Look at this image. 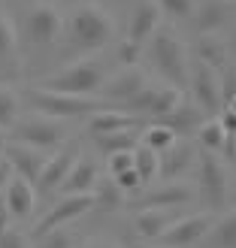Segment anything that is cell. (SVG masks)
<instances>
[{"instance_id": "obj_4", "label": "cell", "mask_w": 236, "mask_h": 248, "mask_svg": "<svg viewBox=\"0 0 236 248\" xmlns=\"http://www.w3.org/2000/svg\"><path fill=\"white\" fill-rule=\"evenodd\" d=\"M28 97H31V103L36 109V115L58 118V121L88 118V115H94V112H100V109L109 106V103L100 100V97H73V94H55V91H46V88H33Z\"/></svg>"}, {"instance_id": "obj_20", "label": "cell", "mask_w": 236, "mask_h": 248, "mask_svg": "<svg viewBox=\"0 0 236 248\" xmlns=\"http://www.w3.org/2000/svg\"><path fill=\"white\" fill-rule=\"evenodd\" d=\"M97 182H100V170L91 157H76V164L70 167L64 185H61L58 197H67V194H94Z\"/></svg>"}, {"instance_id": "obj_26", "label": "cell", "mask_w": 236, "mask_h": 248, "mask_svg": "<svg viewBox=\"0 0 236 248\" xmlns=\"http://www.w3.org/2000/svg\"><path fill=\"white\" fill-rule=\"evenodd\" d=\"M206 236H209V248H236V209L212 221Z\"/></svg>"}, {"instance_id": "obj_39", "label": "cell", "mask_w": 236, "mask_h": 248, "mask_svg": "<svg viewBox=\"0 0 236 248\" xmlns=\"http://www.w3.org/2000/svg\"><path fill=\"white\" fill-rule=\"evenodd\" d=\"M221 127H224V133H230V136H236V112H233V109H221Z\"/></svg>"}, {"instance_id": "obj_36", "label": "cell", "mask_w": 236, "mask_h": 248, "mask_svg": "<svg viewBox=\"0 0 236 248\" xmlns=\"http://www.w3.org/2000/svg\"><path fill=\"white\" fill-rule=\"evenodd\" d=\"M0 248H31V233L9 227L6 233H0Z\"/></svg>"}, {"instance_id": "obj_38", "label": "cell", "mask_w": 236, "mask_h": 248, "mask_svg": "<svg viewBox=\"0 0 236 248\" xmlns=\"http://www.w3.org/2000/svg\"><path fill=\"white\" fill-rule=\"evenodd\" d=\"M109 176H118V172H127L133 170V152H121V155H112L109 157Z\"/></svg>"}, {"instance_id": "obj_44", "label": "cell", "mask_w": 236, "mask_h": 248, "mask_svg": "<svg viewBox=\"0 0 236 248\" xmlns=\"http://www.w3.org/2000/svg\"><path fill=\"white\" fill-rule=\"evenodd\" d=\"M3 142H6V133H3V130H0V145H3Z\"/></svg>"}, {"instance_id": "obj_22", "label": "cell", "mask_w": 236, "mask_h": 248, "mask_svg": "<svg viewBox=\"0 0 236 248\" xmlns=\"http://www.w3.org/2000/svg\"><path fill=\"white\" fill-rule=\"evenodd\" d=\"M203 121H206V118H203L200 109H197L191 100H182V106H179V109H173V112H170L167 118H160L157 124L170 127V130L182 140V136H191V133L200 130V124H203Z\"/></svg>"}, {"instance_id": "obj_6", "label": "cell", "mask_w": 236, "mask_h": 248, "mask_svg": "<svg viewBox=\"0 0 236 248\" xmlns=\"http://www.w3.org/2000/svg\"><path fill=\"white\" fill-rule=\"evenodd\" d=\"M197 197L212 209V212H221L227 206V194H230V176L227 167L215 152H200L197 157Z\"/></svg>"}, {"instance_id": "obj_23", "label": "cell", "mask_w": 236, "mask_h": 248, "mask_svg": "<svg viewBox=\"0 0 236 248\" xmlns=\"http://www.w3.org/2000/svg\"><path fill=\"white\" fill-rule=\"evenodd\" d=\"M227 58H230V48H227V43L221 40L218 33H206V36L197 40V61L206 64L209 70L221 73L227 67Z\"/></svg>"}, {"instance_id": "obj_14", "label": "cell", "mask_w": 236, "mask_h": 248, "mask_svg": "<svg viewBox=\"0 0 236 248\" xmlns=\"http://www.w3.org/2000/svg\"><path fill=\"white\" fill-rule=\"evenodd\" d=\"M3 157H6V164L12 167V172L21 179H28L31 185H36V179H40V172L46 167V160L48 155L46 152H36V148L31 145H21V142H3Z\"/></svg>"}, {"instance_id": "obj_46", "label": "cell", "mask_w": 236, "mask_h": 248, "mask_svg": "<svg viewBox=\"0 0 236 248\" xmlns=\"http://www.w3.org/2000/svg\"><path fill=\"white\" fill-rule=\"evenodd\" d=\"M233 142H236V136H233Z\"/></svg>"}, {"instance_id": "obj_5", "label": "cell", "mask_w": 236, "mask_h": 248, "mask_svg": "<svg viewBox=\"0 0 236 248\" xmlns=\"http://www.w3.org/2000/svg\"><path fill=\"white\" fill-rule=\"evenodd\" d=\"M9 142H21V145H31L36 152H46L52 155L58 152L67 140V127L64 121L58 118H46V115H31V118H21L12 124V130L6 133Z\"/></svg>"}, {"instance_id": "obj_37", "label": "cell", "mask_w": 236, "mask_h": 248, "mask_svg": "<svg viewBox=\"0 0 236 248\" xmlns=\"http://www.w3.org/2000/svg\"><path fill=\"white\" fill-rule=\"evenodd\" d=\"M124 194H133V191H140L142 185H140V176H136V170H127V172H118V176H109Z\"/></svg>"}, {"instance_id": "obj_32", "label": "cell", "mask_w": 236, "mask_h": 248, "mask_svg": "<svg viewBox=\"0 0 236 248\" xmlns=\"http://www.w3.org/2000/svg\"><path fill=\"white\" fill-rule=\"evenodd\" d=\"M94 200H97L100 209H118L124 203V191L118 188L112 179H103L100 176V182H97V188H94Z\"/></svg>"}, {"instance_id": "obj_1", "label": "cell", "mask_w": 236, "mask_h": 248, "mask_svg": "<svg viewBox=\"0 0 236 248\" xmlns=\"http://www.w3.org/2000/svg\"><path fill=\"white\" fill-rule=\"evenodd\" d=\"M115 21L100 3H76L67 18V40L76 52H100L103 46L112 43Z\"/></svg>"}, {"instance_id": "obj_24", "label": "cell", "mask_w": 236, "mask_h": 248, "mask_svg": "<svg viewBox=\"0 0 236 248\" xmlns=\"http://www.w3.org/2000/svg\"><path fill=\"white\" fill-rule=\"evenodd\" d=\"M194 160V152L191 145L185 140H176V145H170L164 155H160V179H179L185 170H188V164Z\"/></svg>"}, {"instance_id": "obj_31", "label": "cell", "mask_w": 236, "mask_h": 248, "mask_svg": "<svg viewBox=\"0 0 236 248\" xmlns=\"http://www.w3.org/2000/svg\"><path fill=\"white\" fill-rule=\"evenodd\" d=\"M16 121H18V94L9 85H0V130L9 133Z\"/></svg>"}, {"instance_id": "obj_11", "label": "cell", "mask_w": 236, "mask_h": 248, "mask_svg": "<svg viewBox=\"0 0 236 248\" xmlns=\"http://www.w3.org/2000/svg\"><path fill=\"white\" fill-rule=\"evenodd\" d=\"M212 215L209 212H194V215H179L173 224L155 239V245H164V248H191L200 239H206L209 227H212Z\"/></svg>"}, {"instance_id": "obj_21", "label": "cell", "mask_w": 236, "mask_h": 248, "mask_svg": "<svg viewBox=\"0 0 236 248\" xmlns=\"http://www.w3.org/2000/svg\"><path fill=\"white\" fill-rule=\"evenodd\" d=\"M176 218H179V215L173 212V209H136V215H133L136 236H140V239H148V242H155V239H157L160 233H164Z\"/></svg>"}, {"instance_id": "obj_30", "label": "cell", "mask_w": 236, "mask_h": 248, "mask_svg": "<svg viewBox=\"0 0 236 248\" xmlns=\"http://www.w3.org/2000/svg\"><path fill=\"white\" fill-rule=\"evenodd\" d=\"M197 136H200V145H203V152H224L227 148V133L224 127H221V121L218 118H206L200 124V130H197Z\"/></svg>"}, {"instance_id": "obj_45", "label": "cell", "mask_w": 236, "mask_h": 248, "mask_svg": "<svg viewBox=\"0 0 236 248\" xmlns=\"http://www.w3.org/2000/svg\"><path fill=\"white\" fill-rule=\"evenodd\" d=\"M142 248H145V245H142ZM148 248H164V245H148Z\"/></svg>"}, {"instance_id": "obj_40", "label": "cell", "mask_w": 236, "mask_h": 248, "mask_svg": "<svg viewBox=\"0 0 236 248\" xmlns=\"http://www.w3.org/2000/svg\"><path fill=\"white\" fill-rule=\"evenodd\" d=\"M12 227V215H9V206L3 200V191H0V233H6Z\"/></svg>"}, {"instance_id": "obj_29", "label": "cell", "mask_w": 236, "mask_h": 248, "mask_svg": "<svg viewBox=\"0 0 236 248\" xmlns=\"http://www.w3.org/2000/svg\"><path fill=\"white\" fill-rule=\"evenodd\" d=\"M18 61V31L12 16L0 12V64H16Z\"/></svg>"}, {"instance_id": "obj_43", "label": "cell", "mask_w": 236, "mask_h": 248, "mask_svg": "<svg viewBox=\"0 0 236 248\" xmlns=\"http://www.w3.org/2000/svg\"><path fill=\"white\" fill-rule=\"evenodd\" d=\"M227 109H233V112H236V94L230 97V106H227Z\"/></svg>"}, {"instance_id": "obj_9", "label": "cell", "mask_w": 236, "mask_h": 248, "mask_svg": "<svg viewBox=\"0 0 236 248\" xmlns=\"http://www.w3.org/2000/svg\"><path fill=\"white\" fill-rule=\"evenodd\" d=\"M24 33L33 46H55L64 33V18H61V9L48 0H36L28 9V18H24Z\"/></svg>"}, {"instance_id": "obj_10", "label": "cell", "mask_w": 236, "mask_h": 248, "mask_svg": "<svg viewBox=\"0 0 236 248\" xmlns=\"http://www.w3.org/2000/svg\"><path fill=\"white\" fill-rule=\"evenodd\" d=\"M188 88H191V103L200 109L203 115H215L221 106V100H224V88H221V76L215 70H209L206 64H197L191 67L188 73Z\"/></svg>"}, {"instance_id": "obj_3", "label": "cell", "mask_w": 236, "mask_h": 248, "mask_svg": "<svg viewBox=\"0 0 236 248\" xmlns=\"http://www.w3.org/2000/svg\"><path fill=\"white\" fill-rule=\"evenodd\" d=\"M145 46H148V58H152L155 70L164 76L167 85H173V88L188 85L191 61H188V48H185V43L176 33L167 31V28H157Z\"/></svg>"}, {"instance_id": "obj_2", "label": "cell", "mask_w": 236, "mask_h": 248, "mask_svg": "<svg viewBox=\"0 0 236 248\" xmlns=\"http://www.w3.org/2000/svg\"><path fill=\"white\" fill-rule=\"evenodd\" d=\"M106 76H109V70L100 58H79L73 64H67L64 70L43 76L36 88H46L55 94H73V97H97Z\"/></svg>"}, {"instance_id": "obj_18", "label": "cell", "mask_w": 236, "mask_h": 248, "mask_svg": "<svg viewBox=\"0 0 236 248\" xmlns=\"http://www.w3.org/2000/svg\"><path fill=\"white\" fill-rule=\"evenodd\" d=\"M157 24H160V9H157L155 0H136L133 16L127 21V40L145 46L152 40V33L157 31Z\"/></svg>"}, {"instance_id": "obj_19", "label": "cell", "mask_w": 236, "mask_h": 248, "mask_svg": "<svg viewBox=\"0 0 236 248\" xmlns=\"http://www.w3.org/2000/svg\"><path fill=\"white\" fill-rule=\"evenodd\" d=\"M142 118H136L130 112H121V109L106 106L100 112H94L85 118V130L91 136H100V133H115V130H130V127H142Z\"/></svg>"}, {"instance_id": "obj_42", "label": "cell", "mask_w": 236, "mask_h": 248, "mask_svg": "<svg viewBox=\"0 0 236 248\" xmlns=\"http://www.w3.org/2000/svg\"><path fill=\"white\" fill-rule=\"evenodd\" d=\"M82 248H118L115 242H106V239H91V242H85Z\"/></svg>"}, {"instance_id": "obj_33", "label": "cell", "mask_w": 236, "mask_h": 248, "mask_svg": "<svg viewBox=\"0 0 236 248\" xmlns=\"http://www.w3.org/2000/svg\"><path fill=\"white\" fill-rule=\"evenodd\" d=\"M31 248H73V239L64 227H58L52 233H43V236L31 239Z\"/></svg>"}, {"instance_id": "obj_13", "label": "cell", "mask_w": 236, "mask_h": 248, "mask_svg": "<svg viewBox=\"0 0 236 248\" xmlns=\"http://www.w3.org/2000/svg\"><path fill=\"white\" fill-rule=\"evenodd\" d=\"M145 85H148V79L140 67H118L115 73L106 76L103 88H100V100L109 103L112 109H121L124 103H130Z\"/></svg>"}, {"instance_id": "obj_12", "label": "cell", "mask_w": 236, "mask_h": 248, "mask_svg": "<svg viewBox=\"0 0 236 248\" xmlns=\"http://www.w3.org/2000/svg\"><path fill=\"white\" fill-rule=\"evenodd\" d=\"M76 157H79V142L76 140L64 142L58 152L48 155L46 167L40 172V179H36V185H33L36 197H52V194H58L61 185H64V179H67V172H70V167L76 164Z\"/></svg>"}, {"instance_id": "obj_35", "label": "cell", "mask_w": 236, "mask_h": 248, "mask_svg": "<svg viewBox=\"0 0 236 248\" xmlns=\"http://www.w3.org/2000/svg\"><path fill=\"white\" fill-rule=\"evenodd\" d=\"M140 55H142V46H140V43L127 40V36L118 43V64H121V67H136Z\"/></svg>"}, {"instance_id": "obj_34", "label": "cell", "mask_w": 236, "mask_h": 248, "mask_svg": "<svg viewBox=\"0 0 236 248\" xmlns=\"http://www.w3.org/2000/svg\"><path fill=\"white\" fill-rule=\"evenodd\" d=\"M155 3H157L160 12H167L173 18H191L197 0H155Z\"/></svg>"}, {"instance_id": "obj_17", "label": "cell", "mask_w": 236, "mask_h": 248, "mask_svg": "<svg viewBox=\"0 0 236 248\" xmlns=\"http://www.w3.org/2000/svg\"><path fill=\"white\" fill-rule=\"evenodd\" d=\"M3 200H6V206H9V215H12V218L28 221V218L33 215V209H36V188H33L28 179L12 176L9 185L3 188Z\"/></svg>"}, {"instance_id": "obj_27", "label": "cell", "mask_w": 236, "mask_h": 248, "mask_svg": "<svg viewBox=\"0 0 236 248\" xmlns=\"http://www.w3.org/2000/svg\"><path fill=\"white\" fill-rule=\"evenodd\" d=\"M176 140H179V136L173 133L170 127H164V124H157V121L142 124V130H140V145L152 148L155 155H164L170 145H176Z\"/></svg>"}, {"instance_id": "obj_16", "label": "cell", "mask_w": 236, "mask_h": 248, "mask_svg": "<svg viewBox=\"0 0 236 248\" xmlns=\"http://www.w3.org/2000/svg\"><path fill=\"white\" fill-rule=\"evenodd\" d=\"M233 16V9H230V0H200V3L194 6V28L200 36L206 33H218V31H224L227 28V21Z\"/></svg>"}, {"instance_id": "obj_28", "label": "cell", "mask_w": 236, "mask_h": 248, "mask_svg": "<svg viewBox=\"0 0 236 248\" xmlns=\"http://www.w3.org/2000/svg\"><path fill=\"white\" fill-rule=\"evenodd\" d=\"M133 170H136V176H140V185L148 188L155 179H160V155H155L152 148H145V145H136L133 148Z\"/></svg>"}, {"instance_id": "obj_41", "label": "cell", "mask_w": 236, "mask_h": 248, "mask_svg": "<svg viewBox=\"0 0 236 248\" xmlns=\"http://www.w3.org/2000/svg\"><path fill=\"white\" fill-rule=\"evenodd\" d=\"M12 176H16V172H12V167L6 164V157H0V191H3L6 185H9V179H12Z\"/></svg>"}, {"instance_id": "obj_15", "label": "cell", "mask_w": 236, "mask_h": 248, "mask_svg": "<svg viewBox=\"0 0 236 248\" xmlns=\"http://www.w3.org/2000/svg\"><path fill=\"white\" fill-rule=\"evenodd\" d=\"M197 197V188L188 182H167V185H160V188H152V191H145L140 194V209H179L185 203H191Z\"/></svg>"}, {"instance_id": "obj_8", "label": "cell", "mask_w": 236, "mask_h": 248, "mask_svg": "<svg viewBox=\"0 0 236 248\" xmlns=\"http://www.w3.org/2000/svg\"><path fill=\"white\" fill-rule=\"evenodd\" d=\"M91 209H97L94 194H67V197H58L55 206L48 209L40 221H36V227L31 230V239L43 236V233H52L58 227H67L70 221L82 218L85 212H91Z\"/></svg>"}, {"instance_id": "obj_7", "label": "cell", "mask_w": 236, "mask_h": 248, "mask_svg": "<svg viewBox=\"0 0 236 248\" xmlns=\"http://www.w3.org/2000/svg\"><path fill=\"white\" fill-rule=\"evenodd\" d=\"M182 100H185V91L182 88H173V85H167V82H160V85L148 82L130 103L121 106V112H130V115L142 118V121L145 118L148 121H160V118H167L173 109H179Z\"/></svg>"}, {"instance_id": "obj_25", "label": "cell", "mask_w": 236, "mask_h": 248, "mask_svg": "<svg viewBox=\"0 0 236 248\" xmlns=\"http://www.w3.org/2000/svg\"><path fill=\"white\" fill-rule=\"evenodd\" d=\"M140 130L142 127H130V130H115V133H100V136H91V140L106 157H112L121 152H133L140 145Z\"/></svg>"}]
</instances>
